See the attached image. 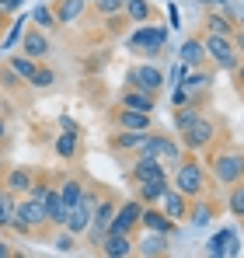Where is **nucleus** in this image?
Listing matches in <instances>:
<instances>
[{
	"mask_svg": "<svg viewBox=\"0 0 244 258\" xmlns=\"http://www.w3.org/2000/svg\"><path fill=\"white\" fill-rule=\"evenodd\" d=\"M206 171H209V181L230 188L244 181V150L241 147H209L206 150Z\"/></svg>",
	"mask_w": 244,
	"mask_h": 258,
	"instance_id": "f257e3e1",
	"label": "nucleus"
},
{
	"mask_svg": "<svg viewBox=\"0 0 244 258\" xmlns=\"http://www.w3.org/2000/svg\"><path fill=\"white\" fill-rule=\"evenodd\" d=\"M171 188H178V192L189 196V199L206 196V188H209V171H206V164L196 154H185V157L171 168Z\"/></svg>",
	"mask_w": 244,
	"mask_h": 258,
	"instance_id": "f03ea898",
	"label": "nucleus"
},
{
	"mask_svg": "<svg viewBox=\"0 0 244 258\" xmlns=\"http://www.w3.org/2000/svg\"><path fill=\"white\" fill-rule=\"evenodd\" d=\"M216 133H220V122L209 115H199L185 133H178V143L185 147V154H206L209 147H216Z\"/></svg>",
	"mask_w": 244,
	"mask_h": 258,
	"instance_id": "7ed1b4c3",
	"label": "nucleus"
},
{
	"mask_svg": "<svg viewBox=\"0 0 244 258\" xmlns=\"http://www.w3.org/2000/svg\"><path fill=\"white\" fill-rule=\"evenodd\" d=\"M126 45H129L133 52L154 59V56H161L164 45H167V28H164V25H154V21H147V25H140V28L126 39Z\"/></svg>",
	"mask_w": 244,
	"mask_h": 258,
	"instance_id": "20e7f679",
	"label": "nucleus"
},
{
	"mask_svg": "<svg viewBox=\"0 0 244 258\" xmlns=\"http://www.w3.org/2000/svg\"><path fill=\"white\" fill-rule=\"evenodd\" d=\"M49 223H45V210H42L35 199H18V206H14V216H11V230L14 234H21V237H32V234H39L45 230Z\"/></svg>",
	"mask_w": 244,
	"mask_h": 258,
	"instance_id": "39448f33",
	"label": "nucleus"
},
{
	"mask_svg": "<svg viewBox=\"0 0 244 258\" xmlns=\"http://www.w3.org/2000/svg\"><path fill=\"white\" fill-rule=\"evenodd\" d=\"M199 39H203L206 56H209V63H213L216 70H223V74H234V70H237L241 56L234 52V42H230L227 35H213V32H203Z\"/></svg>",
	"mask_w": 244,
	"mask_h": 258,
	"instance_id": "423d86ee",
	"label": "nucleus"
},
{
	"mask_svg": "<svg viewBox=\"0 0 244 258\" xmlns=\"http://www.w3.org/2000/svg\"><path fill=\"white\" fill-rule=\"evenodd\" d=\"M119 210V199H112L108 192L101 196V203L94 206V213H91V223H87V234H84V241L91 244V248H98V241L108 234V227H112V216Z\"/></svg>",
	"mask_w": 244,
	"mask_h": 258,
	"instance_id": "0eeeda50",
	"label": "nucleus"
},
{
	"mask_svg": "<svg viewBox=\"0 0 244 258\" xmlns=\"http://www.w3.org/2000/svg\"><path fill=\"white\" fill-rule=\"evenodd\" d=\"M126 87H136V91H147V94H161L164 87V74L157 63H136L126 70Z\"/></svg>",
	"mask_w": 244,
	"mask_h": 258,
	"instance_id": "6e6552de",
	"label": "nucleus"
},
{
	"mask_svg": "<svg viewBox=\"0 0 244 258\" xmlns=\"http://www.w3.org/2000/svg\"><path fill=\"white\" fill-rule=\"evenodd\" d=\"M140 213H143V203L133 196V199H126L119 203V210L112 216V227H108V234H126V237H136V230H140Z\"/></svg>",
	"mask_w": 244,
	"mask_h": 258,
	"instance_id": "1a4fd4ad",
	"label": "nucleus"
},
{
	"mask_svg": "<svg viewBox=\"0 0 244 258\" xmlns=\"http://www.w3.org/2000/svg\"><path fill=\"white\" fill-rule=\"evenodd\" d=\"M126 178L136 185V181H157V178H171V171L164 168L161 161L154 157H133L129 168H126Z\"/></svg>",
	"mask_w": 244,
	"mask_h": 258,
	"instance_id": "9d476101",
	"label": "nucleus"
},
{
	"mask_svg": "<svg viewBox=\"0 0 244 258\" xmlns=\"http://www.w3.org/2000/svg\"><path fill=\"white\" fill-rule=\"evenodd\" d=\"M21 52H25L28 59H35V63H45V56L52 52L49 32H42V28H25V35H21Z\"/></svg>",
	"mask_w": 244,
	"mask_h": 258,
	"instance_id": "9b49d317",
	"label": "nucleus"
},
{
	"mask_svg": "<svg viewBox=\"0 0 244 258\" xmlns=\"http://www.w3.org/2000/svg\"><path fill=\"white\" fill-rule=\"evenodd\" d=\"M167 234H150V230H136V255L140 258H167L171 244Z\"/></svg>",
	"mask_w": 244,
	"mask_h": 258,
	"instance_id": "f8f14e48",
	"label": "nucleus"
},
{
	"mask_svg": "<svg viewBox=\"0 0 244 258\" xmlns=\"http://www.w3.org/2000/svg\"><path fill=\"white\" fill-rule=\"evenodd\" d=\"M112 122H115V129L147 133V129H154V115H147V112H133V108H126V105H115V108H112Z\"/></svg>",
	"mask_w": 244,
	"mask_h": 258,
	"instance_id": "ddd939ff",
	"label": "nucleus"
},
{
	"mask_svg": "<svg viewBox=\"0 0 244 258\" xmlns=\"http://www.w3.org/2000/svg\"><path fill=\"white\" fill-rule=\"evenodd\" d=\"M216 213H220L216 199H209V196H196V199H189L185 223H192V227H209V223L216 220Z\"/></svg>",
	"mask_w": 244,
	"mask_h": 258,
	"instance_id": "4468645a",
	"label": "nucleus"
},
{
	"mask_svg": "<svg viewBox=\"0 0 244 258\" xmlns=\"http://www.w3.org/2000/svg\"><path fill=\"white\" fill-rule=\"evenodd\" d=\"M98 251L101 258H133L136 255V237H126V234H105L98 241Z\"/></svg>",
	"mask_w": 244,
	"mask_h": 258,
	"instance_id": "2eb2a0df",
	"label": "nucleus"
},
{
	"mask_svg": "<svg viewBox=\"0 0 244 258\" xmlns=\"http://www.w3.org/2000/svg\"><path fill=\"white\" fill-rule=\"evenodd\" d=\"M174 220L164 213L161 206H143V213H140V230H150V234H174Z\"/></svg>",
	"mask_w": 244,
	"mask_h": 258,
	"instance_id": "dca6fc26",
	"label": "nucleus"
},
{
	"mask_svg": "<svg viewBox=\"0 0 244 258\" xmlns=\"http://www.w3.org/2000/svg\"><path fill=\"white\" fill-rule=\"evenodd\" d=\"M178 63L189 67V70H203L206 63H209V56H206L203 39H199V35H189V39L181 42V49H178Z\"/></svg>",
	"mask_w": 244,
	"mask_h": 258,
	"instance_id": "f3484780",
	"label": "nucleus"
},
{
	"mask_svg": "<svg viewBox=\"0 0 244 258\" xmlns=\"http://www.w3.org/2000/svg\"><path fill=\"white\" fill-rule=\"evenodd\" d=\"M0 181H4V188L14 192V196H28V188L35 185V171H32V168H7Z\"/></svg>",
	"mask_w": 244,
	"mask_h": 258,
	"instance_id": "a211bd4d",
	"label": "nucleus"
},
{
	"mask_svg": "<svg viewBox=\"0 0 244 258\" xmlns=\"http://www.w3.org/2000/svg\"><path fill=\"white\" fill-rule=\"evenodd\" d=\"M133 188H136V199H140L143 206H161L164 192L171 188V178H157V181H136Z\"/></svg>",
	"mask_w": 244,
	"mask_h": 258,
	"instance_id": "6ab92c4d",
	"label": "nucleus"
},
{
	"mask_svg": "<svg viewBox=\"0 0 244 258\" xmlns=\"http://www.w3.org/2000/svg\"><path fill=\"white\" fill-rule=\"evenodd\" d=\"M147 133H150V129H147ZM147 133H133V129H115V133L108 136V147H112L115 154H129V157H133V154L140 150V143H143V136H147Z\"/></svg>",
	"mask_w": 244,
	"mask_h": 258,
	"instance_id": "aec40b11",
	"label": "nucleus"
},
{
	"mask_svg": "<svg viewBox=\"0 0 244 258\" xmlns=\"http://www.w3.org/2000/svg\"><path fill=\"white\" fill-rule=\"evenodd\" d=\"M119 105L133 108V112H147V115H154V108H157V98H154V94H147V91H136V87H122Z\"/></svg>",
	"mask_w": 244,
	"mask_h": 258,
	"instance_id": "412c9836",
	"label": "nucleus"
},
{
	"mask_svg": "<svg viewBox=\"0 0 244 258\" xmlns=\"http://www.w3.org/2000/svg\"><path fill=\"white\" fill-rule=\"evenodd\" d=\"M52 150H56L59 161H77V157H81V133L63 129V133L52 140Z\"/></svg>",
	"mask_w": 244,
	"mask_h": 258,
	"instance_id": "4be33fe9",
	"label": "nucleus"
},
{
	"mask_svg": "<svg viewBox=\"0 0 244 258\" xmlns=\"http://www.w3.org/2000/svg\"><path fill=\"white\" fill-rule=\"evenodd\" d=\"M161 210L171 216L174 223H185V213H189V196H181L178 188H167V192H164V199H161Z\"/></svg>",
	"mask_w": 244,
	"mask_h": 258,
	"instance_id": "5701e85b",
	"label": "nucleus"
},
{
	"mask_svg": "<svg viewBox=\"0 0 244 258\" xmlns=\"http://www.w3.org/2000/svg\"><path fill=\"white\" fill-rule=\"evenodd\" d=\"M122 18L133 25H147V21H154V4L150 0H122Z\"/></svg>",
	"mask_w": 244,
	"mask_h": 258,
	"instance_id": "b1692460",
	"label": "nucleus"
},
{
	"mask_svg": "<svg viewBox=\"0 0 244 258\" xmlns=\"http://www.w3.org/2000/svg\"><path fill=\"white\" fill-rule=\"evenodd\" d=\"M87 223H91V210L77 203V206H70V210H67L63 230H67V234H74V237H84V234H87Z\"/></svg>",
	"mask_w": 244,
	"mask_h": 258,
	"instance_id": "393cba45",
	"label": "nucleus"
},
{
	"mask_svg": "<svg viewBox=\"0 0 244 258\" xmlns=\"http://www.w3.org/2000/svg\"><path fill=\"white\" fill-rule=\"evenodd\" d=\"M52 11H56L59 28H63V25H70V21H81L84 11H87V0H56Z\"/></svg>",
	"mask_w": 244,
	"mask_h": 258,
	"instance_id": "a878e982",
	"label": "nucleus"
},
{
	"mask_svg": "<svg viewBox=\"0 0 244 258\" xmlns=\"http://www.w3.org/2000/svg\"><path fill=\"white\" fill-rule=\"evenodd\" d=\"M84 188H87V181H84V178H74V174H70V178H63V181L56 185V192H59V199H63V206H67V210H70V206H77V203L84 199Z\"/></svg>",
	"mask_w": 244,
	"mask_h": 258,
	"instance_id": "bb28decb",
	"label": "nucleus"
},
{
	"mask_svg": "<svg viewBox=\"0 0 244 258\" xmlns=\"http://www.w3.org/2000/svg\"><path fill=\"white\" fill-rule=\"evenodd\" d=\"M7 67H11V70H14L21 81H32V77H35V70H39V63H35V59H28L25 52H18V56H7Z\"/></svg>",
	"mask_w": 244,
	"mask_h": 258,
	"instance_id": "cd10ccee",
	"label": "nucleus"
},
{
	"mask_svg": "<svg viewBox=\"0 0 244 258\" xmlns=\"http://www.w3.org/2000/svg\"><path fill=\"white\" fill-rule=\"evenodd\" d=\"M32 18H35V28H42V32H52V28H59L52 4H39V7L32 11Z\"/></svg>",
	"mask_w": 244,
	"mask_h": 258,
	"instance_id": "c85d7f7f",
	"label": "nucleus"
},
{
	"mask_svg": "<svg viewBox=\"0 0 244 258\" xmlns=\"http://www.w3.org/2000/svg\"><path fill=\"white\" fill-rule=\"evenodd\" d=\"M227 213L244 220V181H237V185L227 188Z\"/></svg>",
	"mask_w": 244,
	"mask_h": 258,
	"instance_id": "c756f323",
	"label": "nucleus"
},
{
	"mask_svg": "<svg viewBox=\"0 0 244 258\" xmlns=\"http://www.w3.org/2000/svg\"><path fill=\"white\" fill-rule=\"evenodd\" d=\"M199 115H203V108H196V105H181V108H174V129H178V133H185V129L199 119Z\"/></svg>",
	"mask_w": 244,
	"mask_h": 258,
	"instance_id": "7c9ffc66",
	"label": "nucleus"
},
{
	"mask_svg": "<svg viewBox=\"0 0 244 258\" xmlns=\"http://www.w3.org/2000/svg\"><path fill=\"white\" fill-rule=\"evenodd\" d=\"M206 32H213V35H227V39H230L237 28H234L230 18H223V14H209V18H206Z\"/></svg>",
	"mask_w": 244,
	"mask_h": 258,
	"instance_id": "2f4dec72",
	"label": "nucleus"
},
{
	"mask_svg": "<svg viewBox=\"0 0 244 258\" xmlns=\"http://www.w3.org/2000/svg\"><path fill=\"white\" fill-rule=\"evenodd\" d=\"M206 258H227V227L206 241Z\"/></svg>",
	"mask_w": 244,
	"mask_h": 258,
	"instance_id": "473e14b6",
	"label": "nucleus"
},
{
	"mask_svg": "<svg viewBox=\"0 0 244 258\" xmlns=\"http://www.w3.org/2000/svg\"><path fill=\"white\" fill-rule=\"evenodd\" d=\"M14 206H18V196H14V192H4V196H0V230H11Z\"/></svg>",
	"mask_w": 244,
	"mask_h": 258,
	"instance_id": "72a5a7b5",
	"label": "nucleus"
},
{
	"mask_svg": "<svg viewBox=\"0 0 244 258\" xmlns=\"http://www.w3.org/2000/svg\"><path fill=\"white\" fill-rule=\"evenodd\" d=\"M28 84L35 87V91H49V87L56 84V74H52L49 67H42V63H39V70H35V77H32Z\"/></svg>",
	"mask_w": 244,
	"mask_h": 258,
	"instance_id": "f704fd0d",
	"label": "nucleus"
},
{
	"mask_svg": "<svg viewBox=\"0 0 244 258\" xmlns=\"http://www.w3.org/2000/svg\"><path fill=\"white\" fill-rule=\"evenodd\" d=\"M21 35H25V18H18V21L11 25V32L0 39V49H11V45H18V42H21Z\"/></svg>",
	"mask_w": 244,
	"mask_h": 258,
	"instance_id": "c9c22d12",
	"label": "nucleus"
},
{
	"mask_svg": "<svg viewBox=\"0 0 244 258\" xmlns=\"http://www.w3.org/2000/svg\"><path fill=\"white\" fill-rule=\"evenodd\" d=\"M94 11L101 18H119L122 14V0H94Z\"/></svg>",
	"mask_w": 244,
	"mask_h": 258,
	"instance_id": "e433bc0d",
	"label": "nucleus"
},
{
	"mask_svg": "<svg viewBox=\"0 0 244 258\" xmlns=\"http://www.w3.org/2000/svg\"><path fill=\"white\" fill-rule=\"evenodd\" d=\"M18 84H21V77H18V74L4 63V70H0V87H18Z\"/></svg>",
	"mask_w": 244,
	"mask_h": 258,
	"instance_id": "4c0bfd02",
	"label": "nucleus"
},
{
	"mask_svg": "<svg viewBox=\"0 0 244 258\" xmlns=\"http://www.w3.org/2000/svg\"><path fill=\"white\" fill-rule=\"evenodd\" d=\"M237 251H241V241H237V230H230V227H227V258H234Z\"/></svg>",
	"mask_w": 244,
	"mask_h": 258,
	"instance_id": "58836bf2",
	"label": "nucleus"
},
{
	"mask_svg": "<svg viewBox=\"0 0 244 258\" xmlns=\"http://www.w3.org/2000/svg\"><path fill=\"white\" fill-rule=\"evenodd\" d=\"M74 241H77V237H74V234H67V230H63V234H59V237H56V248H59V251H70V248H74Z\"/></svg>",
	"mask_w": 244,
	"mask_h": 258,
	"instance_id": "ea45409f",
	"label": "nucleus"
},
{
	"mask_svg": "<svg viewBox=\"0 0 244 258\" xmlns=\"http://www.w3.org/2000/svg\"><path fill=\"white\" fill-rule=\"evenodd\" d=\"M25 7V0H0V11L4 14H14V11H21Z\"/></svg>",
	"mask_w": 244,
	"mask_h": 258,
	"instance_id": "a19ab883",
	"label": "nucleus"
},
{
	"mask_svg": "<svg viewBox=\"0 0 244 258\" xmlns=\"http://www.w3.org/2000/svg\"><path fill=\"white\" fill-rule=\"evenodd\" d=\"M234 81H237V91H244V59L237 63V70H234Z\"/></svg>",
	"mask_w": 244,
	"mask_h": 258,
	"instance_id": "79ce46f5",
	"label": "nucleus"
},
{
	"mask_svg": "<svg viewBox=\"0 0 244 258\" xmlns=\"http://www.w3.org/2000/svg\"><path fill=\"white\" fill-rule=\"evenodd\" d=\"M59 126H63V129H70V133H81V126H77V122H74L70 115H63V119H59Z\"/></svg>",
	"mask_w": 244,
	"mask_h": 258,
	"instance_id": "37998d69",
	"label": "nucleus"
},
{
	"mask_svg": "<svg viewBox=\"0 0 244 258\" xmlns=\"http://www.w3.org/2000/svg\"><path fill=\"white\" fill-rule=\"evenodd\" d=\"M0 258H14V248L7 241H0Z\"/></svg>",
	"mask_w": 244,
	"mask_h": 258,
	"instance_id": "c03bdc74",
	"label": "nucleus"
},
{
	"mask_svg": "<svg viewBox=\"0 0 244 258\" xmlns=\"http://www.w3.org/2000/svg\"><path fill=\"white\" fill-rule=\"evenodd\" d=\"M7 140V122H4V115H0V143Z\"/></svg>",
	"mask_w": 244,
	"mask_h": 258,
	"instance_id": "a18cd8bd",
	"label": "nucleus"
},
{
	"mask_svg": "<svg viewBox=\"0 0 244 258\" xmlns=\"http://www.w3.org/2000/svg\"><path fill=\"white\" fill-rule=\"evenodd\" d=\"M4 25H7V14H4V11H0V28H4Z\"/></svg>",
	"mask_w": 244,
	"mask_h": 258,
	"instance_id": "49530a36",
	"label": "nucleus"
},
{
	"mask_svg": "<svg viewBox=\"0 0 244 258\" xmlns=\"http://www.w3.org/2000/svg\"><path fill=\"white\" fill-rule=\"evenodd\" d=\"M14 258H28V255H25V251H14Z\"/></svg>",
	"mask_w": 244,
	"mask_h": 258,
	"instance_id": "de8ad7c7",
	"label": "nucleus"
},
{
	"mask_svg": "<svg viewBox=\"0 0 244 258\" xmlns=\"http://www.w3.org/2000/svg\"><path fill=\"white\" fill-rule=\"evenodd\" d=\"M206 4H227V0H206Z\"/></svg>",
	"mask_w": 244,
	"mask_h": 258,
	"instance_id": "09e8293b",
	"label": "nucleus"
}]
</instances>
